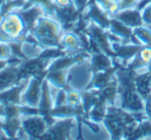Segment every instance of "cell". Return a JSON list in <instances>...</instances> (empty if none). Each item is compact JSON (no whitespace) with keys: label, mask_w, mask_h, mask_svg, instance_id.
<instances>
[{"label":"cell","mask_w":151,"mask_h":140,"mask_svg":"<svg viewBox=\"0 0 151 140\" xmlns=\"http://www.w3.org/2000/svg\"><path fill=\"white\" fill-rule=\"evenodd\" d=\"M136 70L126 66H119L116 70L118 80V94L121 97V108L130 113L143 112L145 109L144 98L136 88Z\"/></svg>","instance_id":"obj_1"},{"label":"cell","mask_w":151,"mask_h":140,"mask_svg":"<svg viewBox=\"0 0 151 140\" xmlns=\"http://www.w3.org/2000/svg\"><path fill=\"white\" fill-rule=\"evenodd\" d=\"M32 33L40 46L46 48H59L62 34L60 25L54 20L40 16L32 27Z\"/></svg>","instance_id":"obj_2"},{"label":"cell","mask_w":151,"mask_h":140,"mask_svg":"<svg viewBox=\"0 0 151 140\" xmlns=\"http://www.w3.org/2000/svg\"><path fill=\"white\" fill-rule=\"evenodd\" d=\"M25 29V22L18 14L6 13L0 17V30L9 37L11 42L21 37Z\"/></svg>","instance_id":"obj_3"},{"label":"cell","mask_w":151,"mask_h":140,"mask_svg":"<svg viewBox=\"0 0 151 140\" xmlns=\"http://www.w3.org/2000/svg\"><path fill=\"white\" fill-rule=\"evenodd\" d=\"M44 76H32L28 82L27 89L21 97V104L29 108H37L42 93V82Z\"/></svg>","instance_id":"obj_4"},{"label":"cell","mask_w":151,"mask_h":140,"mask_svg":"<svg viewBox=\"0 0 151 140\" xmlns=\"http://www.w3.org/2000/svg\"><path fill=\"white\" fill-rule=\"evenodd\" d=\"M48 127L46 119L40 114H33L22 121V130L32 139H42Z\"/></svg>","instance_id":"obj_5"},{"label":"cell","mask_w":151,"mask_h":140,"mask_svg":"<svg viewBox=\"0 0 151 140\" xmlns=\"http://www.w3.org/2000/svg\"><path fill=\"white\" fill-rule=\"evenodd\" d=\"M73 124V117L60 119V121L49 126L47 131L42 136V139H69Z\"/></svg>","instance_id":"obj_6"},{"label":"cell","mask_w":151,"mask_h":140,"mask_svg":"<svg viewBox=\"0 0 151 140\" xmlns=\"http://www.w3.org/2000/svg\"><path fill=\"white\" fill-rule=\"evenodd\" d=\"M89 36L91 37V40L96 46L99 52L105 53L108 56L115 58V52L113 50L112 44L109 41L108 34L105 32V29L97 26L96 24H91L89 26Z\"/></svg>","instance_id":"obj_7"},{"label":"cell","mask_w":151,"mask_h":140,"mask_svg":"<svg viewBox=\"0 0 151 140\" xmlns=\"http://www.w3.org/2000/svg\"><path fill=\"white\" fill-rule=\"evenodd\" d=\"M49 58L46 59H33L24 62L20 68L22 78H28L32 76H44V72L47 71L49 65Z\"/></svg>","instance_id":"obj_8"},{"label":"cell","mask_w":151,"mask_h":140,"mask_svg":"<svg viewBox=\"0 0 151 140\" xmlns=\"http://www.w3.org/2000/svg\"><path fill=\"white\" fill-rule=\"evenodd\" d=\"M111 18L118 20L121 23H123L124 25L128 26V27L132 28V29L144 26V22H143L142 19V13L137 7L136 9H127L119 11L116 14H114V15H112Z\"/></svg>","instance_id":"obj_9"},{"label":"cell","mask_w":151,"mask_h":140,"mask_svg":"<svg viewBox=\"0 0 151 140\" xmlns=\"http://www.w3.org/2000/svg\"><path fill=\"white\" fill-rule=\"evenodd\" d=\"M109 32L111 35L115 36L117 39H123L130 41L132 43L134 44H142L134 35V29L128 26L124 25L118 20L111 18L110 20V26H109Z\"/></svg>","instance_id":"obj_10"},{"label":"cell","mask_w":151,"mask_h":140,"mask_svg":"<svg viewBox=\"0 0 151 140\" xmlns=\"http://www.w3.org/2000/svg\"><path fill=\"white\" fill-rule=\"evenodd\" d=\"M21 80L22 75L19 67L5 66L0 70V92L17 86Z\"/></svg>","instance_id":"obj_11"},{"label":"cell","mask_w":151,"mask_h":140,"mask_svg":"<svg viewBox=\"0 0 151 140\" xmlns=\"http://www.w3.org/2000/svg\"><path fill=\"white\" fill-rule=\"evenodd\" d=\"M53 108H54V104H53L52 98H51L50 89H49V82L45 77L42 82V93H40V99L37 107L38 114L42 115L46 119L47 123H48V119H53V117H50V111Z\"/></svg>","instance_id":"obj_12"},{"label":"cell","mask_w":151,"mask_h":140,"mask_svg":"<svg viewBox=\"0 0 151 140\" xmlns=\"http://www.w3.org/2000/svg\"><path fill=\"white\" fill-rule=\"evenodd\" d=\"M128 68L132 70H139V69L146 68L147 71H151V48L147 45H142L136 54L134 58L127 64Z\"/></svg>","instance_id":"obj_13"},{"label":"cell","mask_w":151,"mask_h":140,"mask_svg":"<svg viewBox=\"0 0 151 140\" xmlns=\"http://www.w3.org/2000/svg\"><path fill=\"white\" fill-rule=\"evenodd\" d=\"M118 67H119V65H116V66L111 67L108 70L93 74V78L89 84V86L86 88V91H99L104 87L107 86L108 84H110L115 78L114 75L116 74V70H117Z\"/></svg>","instance_id":"obj_14"},{"label":"cell","mask_w":151,"mask_h":140,"mask_svg":"<svg viewBox=\"0 0 151 140\" xmlns=\"http://www.w3.org/2000/svg\"><path fill=\"white\" fill-rule=\"evenodd\" d=\"M143 44H119V43H112V48L115 52V58H118L125 63V66L134 58L136 54L139 52Z\"/></svg>","instance_id":"obj_15"},{"label":"cell","mask_w":151,"mask_h":140,"mask_svg":"<svg viewBox=\"0 0 151 140\" xmlns=\"http://www.w3.org/2000/svg\"><path fill=\"white\" fill-rule=\"evenodd\" d=\"M88 16H89V19L94 24H96L97 26H99V27L105 30L109 29L111 18H110V16L108 15L107 13H105L96 3H90V4H89Z\"/></svg>","instance_id":"obj_16"},{"label":"cell","mask_w":151,"mask_h":140,"mask_svg":"<svg viewBox=\"0 0 151 140\" xmlns=\"http://www.w3.org/2000/svg\"><path fill=\"white\" fill-rule=\"evenodd\" d=\"M24 90V85L15 86L0 92V103L1 104H21L22 92Z\"/></svg>","instance_id":"obj_17"},{"label":"cell","mask_w":151,"mask_h":140,"mask_svg":"<svg viewBox=\"0 0 151 140\" xmlns=\"http://www.w3.org/2000/svg\"><path fill=\"white\" fill-rule=\"evenodd\" d=\"M113 63H112L111 57L108 56L105 53L99 52L92 56V60H91V71L93 74L97 73V72H101L108 70L111 67H113Z\"/></svg>","instance_id":"obj_18"},{"label":"cell","mask_w":151,"mask_h":140,"mask_svg":"<svg viewBox=\"0 0 151 140\" xmlns=\"http://www.w3.org/2000/svg\"><path fill=\"white\" fill-rule=\"evenodd\" d=\"M66 69H56V70H49L47 71V75L45 76L49 84L52 85L56 89H64L66 85Z\"/></svg>","instance_id":"obj_19"},{"label":"cell","mask_w":151,"mask_h":140,"mask_svg":"<svg viewBox=\"0 0 151 140\" xmlns=\"http://www.w3.org/2000/svg\"><path fill=\"white\" fill-rule=\"evenodd\" d=\"M134 84L138 92L144 100L151 94V85H150V71H146L145 73L138 74L134 77Z\"/></svg>","instance_id":"obj_20"},{"label":"cell","mask_w":151,"mask_h":140,"mask_svg":"<svg viewBox=\"0 0 151 140\" xmlns=\"http://www.w3.org/2000/svg\"><path fill=\"white\" fill-rule=\"evenodd\" d=\"M82 111H84L82 108L78 109L70 106L68 104L62 105L59 107H54L50 111V117L53 119H66V117H78Z\"/></svg>","instance_id":"obj_21"},{"label":"cell","mask_w":151,"mask_h":140,"mask_svg":"<svg viewBox=\"0 0 151 140\" xmlns=\"http://www.w3.org/2000/svg\"><path fill=\"white\" fill-rule=\"evenodd\" d=\"M148 138L151 139V121L146 117L138 124L128 140L148 139Z\"/></svg>","instance_id":"obj_22"},{"label":"cell","mask_w":151,"mask_h":140,"mask_svg":"<svg viewBox=\"0 0 151 140\" xmlns=\"http://www.w3.org/2000/svg\"><path fill=\"white\" fill-rule=\"evenodd\" d=\"M80 46L81 39L73 33H66L62 35L59 44V48H62L64 52H76L80 48Z\"/></svg>","instance_id":"obj_23"},{"label":"cell","mask_w":151,"mask_h":140,"mask_svg":"<svg viewBox=\"0 0 151 140\" xmlns=\"http://www.w3.org/2000/svg\"><path fill=\"white\" fill-rule=\"evenodd\" d=\"M107 108L108 106L101 101H97L94 105L90 108V110L88 111V119L92 123H99L103 122L104 119L106 117L107 113Z\"/></svg>","instance_id":"obj_24"},{"label":"cell","mask_w":151,"mask_h":140,"mask_svg":"<svg viewBox=\"0 0 151 140\" xmlns=\"http://www.w3.org/2000/svg\"><path fill=\"white\" fill-rule=\"evenodd\" d=\"M134 35L143 45H147L151 48V31L146 26L134 28Z\"/></svg>","instance_id":"obj_25"},{"label":"cell","mask_w":151,"mask_h":140,"mask_svg":"<svg viewBox=\"0 0 151 140\" xmlns=\"http://www.w3.org/2000/svg\"><path fill=\"white\" fill-rule=\"evenodd\" d=\"M95 3L110 17L119 11V1L118 0H95Z\"/></svg>","instance_id":"obj_26"},{"label":"cell","mask_w":151,"mask_h":140,"mask_svg":"<svg viewBox=\"0 0 151 140\" xmlns=\"http://www.w3.org/2000/svg\"><path fill=\"white\" fill-rule=\"evenodd\" d=\"M66 99H67V104L70 106L75 107L78 109H83L82 107V96L81 93L75 90H68L66 91Z\"/></svg>","instance_id":"obj_27"},{"label":"cell","mask_w":151,"mask_h":140,"mask_svg":"<svg viewBox=\"0 0 151 140\" xmlns=\"http://www.w3.org/2000/svg\"><path fill=\"white\" fill-rule=\"evenodd\" d=\"M12 55H13V50H12V48L9 45V42L0 41V60H9Z\"/></svg>","instance_id":"obj_28"},{"label":"cell","mask_w":151,"mask_h":140,"mask_svg":"<svg viewBox=\"0 0 151 140\" xmlns=\"http://www.w3.org/2000/svg\"><path fill=\"white\" fill-rule=\"evenodd\" d=\"M141 13H142L144 26H146V27L151 26V0H149V3L141 11Z\"/></svg>","instance_id":"obj_29"},{"label":"cell","mask_w":151,"mask_h":140,"mask_svg":"<svg viewBox=\"0 0 151 140\" xmlns=\"http://www.w3.org/2000/svg\"><path fill=\"white\" fill-rule=\"evenodd\" d=\"M67 104V99H66V91H64L63 89H60L58 95L56 97V100L54 103V107H59L62 105Z\"/></svg>","instance_id":"obj_30"},{"label":"cell","mask_w":151,"mask_h":140,"mask_svg":"<svg viewBox=\"0 0 151 140\" xmlns=\"http://www.w3.org/2000/svg\"><path fill=\"white\" fill-rule=\"evenodd\" d=\"M140 2V0H120L119 1V11L127 9H134Z\"/></svg>","instance_id":"obj_31"},{"label":"cell","mask_w":151,"mask_h":140,"mask_svg":"<svg viewBox=\"0 0 151 140\" xmlns=\"http://www.w3.org/2000/svg\"><path fill=\"white\" fill-rule=\"evenodd\" d=\"M145 109L144 112L146 114L147 119H149L151 121V94L145 99Z\"/></svg>","instance_id":"obj_32"},{"label":"cell","mask_w":151,"mask_h":140,"mask_svg":"<svg viewBox=\"0 0 151 140\" xmlns=\"http://www.w3.org/2000/svg\"><path fill=\"white\" fill-rule=\"evenodd\" d=\"M87 3H88V0H73V4L76 7L77 11H82Z\"/></svg>","instance_id":"obj_33"},{"label":"cell","mask_w":151,"mask_h":140,"mask_svg":"<svg viewBox=\"0 0 151 140\" xmlns=\"http://www.w3.org/2000/svg\"><path fill=\"white\" fill-rule=\"evenodd\" d=\"M57 7H68L73 4V0H54Z\"/></svg>","instance_id":"obj_34"},{"label":"cell","mask_w":151,"mask_h":140,"mask_svg":"<svg viewBox=\"0 0 151 140\" xmlns=\"http://www.w3.org/2000/svg\"><path fill=\"white\" fill-rule=\"evenodd\" d=\"M5 1H6V0H0V6H2V5L5 3Z\"/></svg>","instance_id":"obj_35"},{"label":"cell","mask_w":151,"mask_h":140,"mask_svg":"<svg viewBox=\"0 0 151 140\" xmlns=\"http://www.w3.org/2000/svg\"><path fill=\"white\" fill-rule=\"evenodd\" d=\"M150 85H151V71H150Z\"/></svg>","instance_id":"obj_36"}]
</instances>
